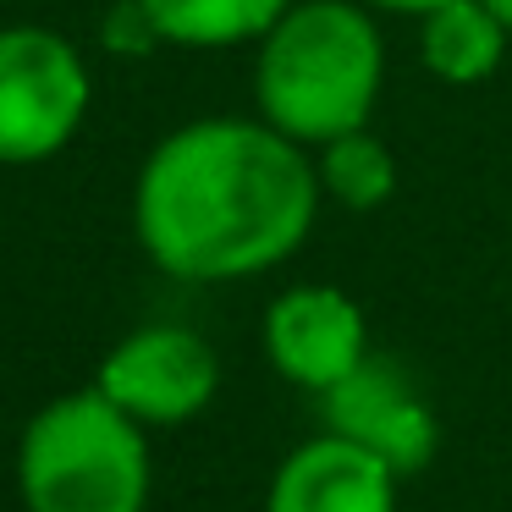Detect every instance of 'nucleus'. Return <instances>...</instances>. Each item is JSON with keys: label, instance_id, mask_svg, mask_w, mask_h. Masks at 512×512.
I'll return each instance as SVG.
<instances>
[{"label": "nucleus", "instance_id": "nucleus-10", "mask_svg": "<svg viewBox=\"0 0 512 512\" xmlns=\"http://www.w3.org/2000/svg\"><path fill=\"white\" fill-rule=\"evenodd\" d=\"M149 23L160 28L166 45H193V50H221V45H248L265 39L292 0H138Z\"/></svg>", "mask_w": 512, "mask_h": 512}, {"label": "nucleus", "instance_id": "nucleus-14", "mask_svg": "<svg viewBox=\"0 0 512 512\" xmlns=\"http://www.w3.org/2000/svg\"><path fill=\"white\" fill-rule=\"evenodd\" d=\"M485 6H490V12L501 17V28H507V34H512V0H485Z\"/></svg>", "mask_w": 512, "mask_h": 512}, {"label": "nucleus", "instance_id": "nucleus-8", "mask_svg": "<svg viewBox=\"0 0 512 512\" xmlns=\"http://www.w3.org/2000/svg\"><path fill=\"white\" fill-rule=\"evenodd\" d=\"M397 485L375 452L342 441V435H314L270 479L265 512H397Z\"/></svg>", "mask_w": 512, "mask_h": 512}, {"label": "nucleus", "instance_id": "nucleus-1", "mask_svg": "<svg viewBox=\"0 0 512 512\" xmlns=\"http://www.w3.org/2000/svg\"><path fill=\"white\" fill-rule=\"evenodd\" d=\"M320 166L270 122L204 116L149 149L133 188L144 254L177 281H248L303 248Z\"/></svg>", "mask_w": 512, "mask_h": 512}, {"label": "nucleus", "instance_id": "nucleus-9", "mask_svg": "<svg viewBox=\"0 0 512 512\" xmlns=\"http://www.w3.org/2000/svg\"><path fill=\"white\" fill-rule=\"evenodd\" d=\"M507 56V28L485 0H446L419 17V61L430 78L452 89H474Z\"/></svg>", "mask_w": 512, "mask_h": 512}, {"label": "nucleus", "instance_id": "nucleus-11", "mask_svg": "<svg viewBox=\"0 0 512 512\" xmlns=\"http://www.w3.org/2000/svg\"><path fill=\"white\" fill-rule=\"evenodd\" d=\"M314 166H320V188L331 193L342 210L369 215V210H380V204L397 193V155H391L369 127L331 138Z\"/></svg>", "mask_w": 512, "mask_h": 512}, {"label": "nucleus", "instance_id": "nucleus-13", "mask_svg": "<svg viewBox=\"0 0 512 512\" xmlns=\"http://www.w3.org/2000/svg\"><path fill=\"white\" fill-rule=\"evenodd\" d=\"M364 6H375V12H408V17H424V12H435V6H446V0H364Z\"/></svg>", "mask_w": 512, "mask_h": 512}, {"label": "nucleus", "instance_id": "nucleus-3", "mask_svg": "<svg viewBox=\"0 0 512 512\" xmlns=\"http://www.w3.org/2000/svg\"><path fill=\"white\" fill-rule=\"evenodd\" d=\"M17 496L28 512H144L149 441L100 386L67 391L23 424Z\"/></svg>", "mask_w": 512, "mask_h": 512}, {"label": "nucleus", "instance_id": "nucleus-12", "mask_svg": "<svg viewBox=\"0 0 512 512\" xmlns=\"http://www.w3.org/2000/svg\"><path fill=\"white\" fill-rule=\"evenodd\" d=\"M100 39H105V50H116V56H149V50L160 45V28L149 23V12L138 6V0H116L111 17L100 23Z\"/></svg>", "mask_w": 512, "mask_h": 512}, {"label": "nucleus", "instance_id": "nucleus-2", "mask_svg": "<svg viewBox=\"0 0 512 512\" xmlns=\"http://www.w3.org/2000/svg\"><path fill=\"white\" fill-rule=\"evenodd\" d=\"M386 50L364 0H292V12L259 39L254 100L259 122L303 149L369 127Z\"/></svg>", "mask_w": 512, "mask_h": 512}, {"label": "nucleus", "instance_id": "nucleus-4", "mask_svg": "<svg viewBox=\"0 0 512 512\" xmlns=\"http://www.w3.org/2000/svg\"><path fill=\"white\" fill-rule=\"evenodd\" d=\"M89 67L50 28H0V166H39L78 138Z\"/></svg>", "mask_w": 512, "mask_h": 512}, {"label": "nucleus", "instance_id": "nucleus-5", "mask_svg": "<svg viewBox=\"0 0 512 512\" xmlns=\"http://www.w3.org/2000/svg\"><path fill=\"white\" fill-rule=\"evenodd\" d=\"M94 386L149 430V424H188L215 402L221 386V358L188 325H144V331L122 336L105 353Z\"/></svg>", "mask_w": 512, "mask_h": 512}, {"label": "nucleus", "instance_id": "nucleus-6", "mask_svg": "<svg viewBox=\"0 0 512 512\" xmlns=\"http://www.w3.org/2000/svg\"><path fill=\"white\" fill-rule=\"evenodd\" d=\"M325 424L331 435L375 452L391 474L413 479L430 468L435 446H441V424H435V408L419 397V386L408 380V369L397 358L369 353L342 386L325 391Z\"/></svg>", "mask_w": 512, "mask_h": 512}, {"label": "nucleus", "instance_id": "nucleus-7", "mask_svg": "<svg viewBox=\"0 0 512 512\" xmlns=\"http://www.w3.org/2000/svg\"><path fill=\"white\" fill-rule=\"evenodd\" d=\"M265 358L281 380L325 397L369 358L364 309L342 287H287L265 309Z\"/></svg>", "mask_w": 512, "mask_h": 512}]
</instances>
